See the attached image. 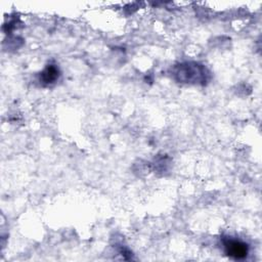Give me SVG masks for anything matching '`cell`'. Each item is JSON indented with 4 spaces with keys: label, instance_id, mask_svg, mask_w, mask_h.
I'll return each instance as SVG.
<instances>
[{
    "label": "cell",
    "instance_id": "2",
    "mask_svg": "<svg viewBox=\"0 0 262 262\" xmlns=\"http://www.w3.org/2000/svg\"><path fill=\"white\" fill-rule=\"evenodd\" d=\"M223 246L225 254L233 259H244L249 252L248 245L239 239L226 238L223 241Z\"/></svg>",
    "mask_w": 262,
    "mask_h": 262
},
{
    "label": "cell",
    "instance_id": "1",
    "mask_svg": "<svg viewBox=\"0 0 262 262\" xmlns=\"http://www.w3.org/2000/svg\"><path fill=\"white\" fill-rule=\"evenodd\" d=\"M208 73L206 68L195 62H186L177 66L174 70V76L183 83H200L206 81Z\"/></svg>",
    "mask_w": 262,
    "mask_h": 262
},
{
    "label": "cell",
    "instance_id": "3",
    "mask_svg": "<svg viewBox=\"0 0 262 262\" xmlns=\"http://www.w3.org/2000/svg\"><path fill=\"white\" fill-rule=\"evenodd\" d=\"M58 77H59L58 68H56L54 64H49L41 73L40 81L45 85H49L54 83L58 79Z\"/></svg>",
    "mask_w": 262,
    "mask_h": 262
}]
</instances>
